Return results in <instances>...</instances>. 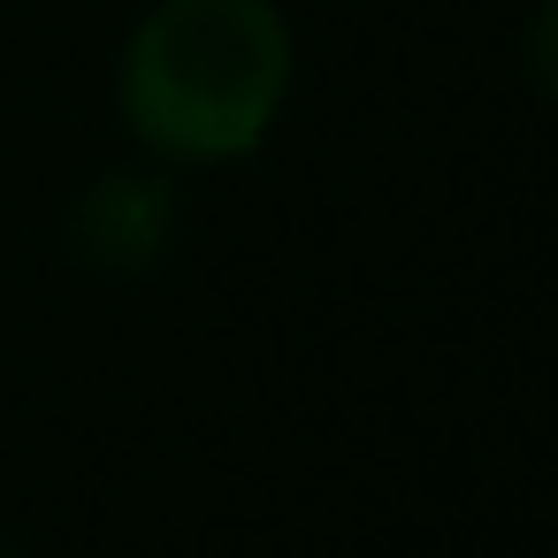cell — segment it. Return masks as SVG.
<instances>
[{
    "instance_id": "cell-1",
    "label": "cell",
    "mask_w": 558,
    "mask_h": 558,
    "mask_svg": "<svg viewBox=\"0 0 558 558\" xmlns=\"http://www.w3.org/2000/svg\"><path fill=\"white\" fill-rule=\"evenodd\" d=\"M291 93V32L268 0H161L123 54V116L169 161H238Z\"/></svg>"
},
{
    "instance_id": "cell-2",
    "label": "cell",
    "mask_w": 558,
    "mask_h": 558,
    "mask_svg": "<svg viewBox=\"0 0 558 558\" xmlns=\"http://www.w3.org/2000/svg\"><path fill=\"white\" fill-rule=\"evenodd\" d=\"M77 245L93 268L108 276H138L154 268V253L169 245V192L146 177H108L93 184V199L77 207Z\"/></svg>"
},
{
    "instance_id": "cell-3",
    "label": "cell",
    "mask_w": 558,
    "mask_h": 558,
    "mask_svg": "<svg viewBox=\"0 0 558 558\" xmlns=\"http://www.w3.org/2000/svg\"><path fill=\"white\" fill-rule=\"evenodd\" d=\"M0 558H9V550H0Z\"/></svg>"
}]
</instances>
